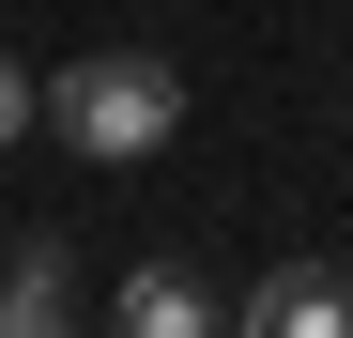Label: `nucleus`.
<instances>
[{"label": "nucleus", "mask_w": 353, "mask_h": 338, "mask_svg": "<svg viewBox=\"0 0 353 338\" xmlns=\"http://www.w3.org/2000/svg\"><path fill=\"white\" fill-rule=\"evenodd\" d=\"M46 139L92 154V169H139L185 139V62H154V46H92V62L46 77Z\"/></svg>", "instance_id": "1"}, {"label": "nucleus", "mask_w": 353, "mask_h": 338, "mask_svg": "<svg viewBox=\"0 0 353 338\" xmlns=\"http://www.w3.org/2000/svg\"><path fill=\"white\" fill-rule=\"evenodd\" d=\"M230 338H353V277L338 261H276L246 308H230Z\"/></svg>", "instance_id": "2"}, {"label": "nucleus", "mask_w": 353, "mask_h": 338, "mask_svg": "<svg viewBox=\"0 0 353 338\" xmlns=\"http://www.w3.org/2000/svg\"><path fill=\"white\" fill-rule=\"evenodd\" d=\"M108 338H230V292L185 261H139L123 277V308H108Z\"/></svg>", "instance_id": "3"}, {"label": "nucleus", "mask_w": 353, "mask_h": 338, "mask_svg": "<svg viewBox=\"0 0 353 338\" xmlns=\"http://www.w3.org/2000/svg\"><path fill=\"white\" fill-rule=\"evenodd\" d=\"M0 338H77V261L31 246L16 277H0Z\"/></svg>", "instance_id": "4"}, {"label": "nucleus", "mask_w": 353, "mask_h": 338, "mask_svg": "<svg viewBox=\"0 0 353 338\" xmlns=\"http://www.w3.org/2000/svg\"><path fill=\"white\" fill-rule=\"evenodd\" d=\"M31 123H46V77H31V62H16V46H0V154H16V139H31Z\"/></svg>", "instance_id": "5"}, {"label": "nucleus", "mask_w": 353, "mask_h": 338, "mask_svg": "<svg viewBox=\"0 0 353 338\" xmlns=\"http://www.w3.org/2000/svg\"><path fill=\"white\" fill-rule=\"evenodd\" d=\"M0 277H16V246H0Z\"/></svg>", "instance_id": "6"}]
</instances>
